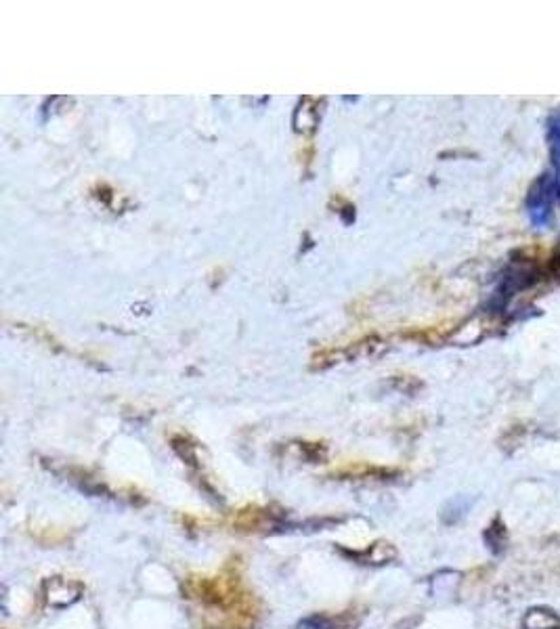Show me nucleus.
Masks as SVG:
<instances>
[{"label":"nucleus","mask_w":560,"mask_h":629,"mask_svg":"<svg viewBox=\"0 0 560 629\" xmlns=\"http://www.w3.org/2000/svg\"><path fill=\"white\" fill-rule=\"evenodd\" d=\"M523 629H560V617L546 606H533L523 617Z\"/></svg>","instance_id":"f257e3e1"},{"label":"nucleus","mask_w":560,"mask_h":629,"mask_svg":"<svg viewBox=\"0 0 560 629\" xmlns=\"http://www.w3.org/2000/svg\"><path fill=\"white\" fill-rule=\"evenodd\" d=\"M485 539L489 543V549H493L495 554H499L506 547V528H504V524L499 523V521H495V523L487 528Z\"/></svg>","instance_id":"f03ea898"}]
</instances>
